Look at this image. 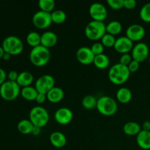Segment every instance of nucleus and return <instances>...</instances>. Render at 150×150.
I'll return each instance as SVG.
<instances>
[{
    "label": "nucleus",
    "instance_id": "412c9836",
    "mask_svg": "<svg viewBox=\"0 0 150 150\" xmlns=\"http://www.w3.org/2000/svg\"><path fill=\"white\" fill-rule=\"evenodd\" d=\"M34 81V76L30 72L23 71L19 73L18 78L17 79L18 84L22 87L31 86Z\"/></svg>",
    "mask_w": 150,
    "mask_h": 150
},
{
    "label": "nucleus",
    "instance_id": "f257e3e1",
    "mask_svg": "<svg viewBox=\"0 0 150 150\" xmlns=\"http://www.w3.org/2000/svg\"><path fill=\"white\" fill-rule=\"evenodd\" d=\"M130 75V72L127 66L117 63L111 66L108 76L111 83L116 85H121L128 80Z\"/></svg>",
    "mask_w": 150,
    "mask_h": 150
},
{
    "label": "nucleus",
    "instance_id": "6ab92c4d",
    "mask_svg": "<svg viewBox=\"0 0 150 150\" xmlns=\"http://www.w3.org/2000/svg\"><path fill=\"white\" fill-rule=\"evenodd\" d=\"M64 96V92L62 88L54 86L46 94L47 100L52 103H57L62 100Z\"/></svg>",
    "mask_w": 150,
    "mask_h": 150
},
{
    "label": "nucleus",
    "instance_id": "b1692460",
    "mask_svg": "<svg viewBox=\"0 0 150 150\" xmlns=\"http://www.w3.org/2000/svg\"><path fill=\"white\" fill-rule=\"evenodd\" d=\"M34 125L29 120H22L18 123L17 129L21 133L24 135L32 133Z\"/></svg>",
    "mask_w": 150,
    "mask_h": 150
},
{
    "label": "nucleus",
    "instance_id": "58836bf2",
    "mask_svg": "<svg viewBox=\"0 0 150 150\" xmlns=\"http://www.w3.org/2000/svg\"><path fill=\"white\" fill-rule=\"evenodd\" d=\"M47 99L46 95L45 94H41V93H38V96L36 98V102L38 103V104H42Z\"/></svg>",
    "mask_w": 150,
    "mask_h": 150
},
{
    "label": "nucleus",
    "instance_id": "1a4fd4ad",
    "mask_svg": "<svg viewBox=\"0 0 150 150\" xmlns=\"http://www.w3.org/2000/svg\"><path fill=\"white\" fill-rule=\"evenodd\" d=\"M32 23L38 29H47L52 23L51 13L42 10L37 11L32 17Z\"/></svg>",
    "mask_w": 150,
    "mask_h": 150
},
{
    "label": "nucleus",
    "instance_id": "bb28decb",
    "mask_svg": "<svg viewBox=\"0 0 150 150\" xmlns=\"http://www.w3.org/2000/svg\"><path fill=\"white\" fill-rule=\"evenodd\" d=\"M122 29V23L118 21H112L106 25V33L114 36L119 35L121 32Z\"/></svg>",
    "mask_w": 150,
    "mask_h": 150
},
{
    "label": "nucleus",
    "instance_id": "473e14b6",
    "mask_svg": "<svg viewBox=\"0 0 150 150\" xmlns=\"http://www.w3.org/2000/svg\"><path fill=\"white\" fill-rule=\"evenodd\" d=\"M104 48L105 47L103 46L101 42H96L95 43H93L91 46V50H92V53L94 54L95 56H98L100 55V54H103V51H104Z\"/></svg>",
    "mask_w": 150,
    "mask_h": 150
},
{
    "label": "nucleus",
    "instance_id": "0eeeda50",
    "mask_svg": "<svg viewBox=\"0 0 150 150\" xmlns=\"http://www.w3.org/2000/svg\"><path fill=\"white\" fill-rule=\"evenodd\" d=\"M21 90L17 82L7 80L0 86V96L6 101H13L18 97Z\"/></svg>",
    "mask_w": 150,
    "mask_h": 150
},
{
    "label": "nucleus",
    "instance_id": "f3484780",
    "mask_svg": "<svg viewBox=\"0 0 150 150\" xmlns=\"http://www.w3.org/2000/svg\"><path fill=\"white\" fill-rule=\"evenodd\" d=\"M50 142L56 148H62L67 144V138L64 133L59 131L53 132L49 137Z\"/></svg>",
    "mask_w": 150,
    "mask_h": 150
},
{
    "label": "nucleus",
    "instance_id": "79ce46f5",
    "mask_svg": "<svg viewBox=\"0 0 150 150\" xmlns=\"http://www.w3.org/2000/svg\"><path fill=\"white\" fill-rule=\"evenodd\" d=\"M40 133H41V128H40V127H35V126H34V128H33V130H32V134L33 135V136H39L40 134Z\"/></svg>",
    "mask_w": 150,
    "mask_h": 150
},
{
    "label": "nucleus",
    "instance_id": "20e7f679",
    "mask_svg": "<svg viewBox=\"0 0 150 150\" xmlns=\"http://www.w3.org/2000/svg\"><path fill=\"white\" fill-rule=\"evenodd\" d=\"M84 33L88 39L98 40L106 33V25L103 21H92L85 27Z\"/></svg>",
    "mask_w": 150,
    "mask_h": 150
},
{
    "label": "nucleus",
    "instance_id": "c756f323",
    "mask_svg": "<svg viewBox=\"0 0 150 150\" xmlns=\"http://www.w3.org/2000/svg\"><path fill=\"white\" fill-rule=\"evenodd\" d=\"M55 4L54 0H39L38 1V6L40 10L50 13L54 10Z\"/></svg>",
    "mask_w": 150,
    "mask_h": 150
},
{
    "label": "nucleus",
    "instance_id": "c85d7f7f",
    "mask_svg": "<svg viewBox=\"0 0 150 150\" xmlns=\"http://www.w3.org/2000/svg\"><path fill=\"white\" fill-rule=\"evenodd\" d=\"M51 20L52 23H57V24H60L65 21L67 18V15L65 12L62 10H55L51 13Z\"/></svg>",
    "mask_w": 150,
    "mask_h": 150
},
{
    "label": "nucleus",
    "instance_id": "cd10ccee",
    "mask_svg": "<svg viewBox=\"0 0 150 150\" xmlns=\"http://www.w3.org/2000/svg\"><path fill=\"white\" fill-rule=\"evenodd\" d=\"M97 103H98V100L93 95H90L83 97L81 100V104L83 107L87 110H91L96 108Z\"/></svg>",
    "mask_w": 150,
    "mask_h": 150
},
{
    "label": "nucleus",
    "instance_id": "9d476101",
    "mask_svg": "<svg viewBox=\"0 0 150 150\" xmlns=\"http://www.w3.org/2000/svg\"><path fill=\"white\" fill-rule=\"evenodd\" d=\"M131 56L133 60L139 63L145 61L149 55V49L148 45L144 42H138L133 46L131 51Z\"/></svg>",
    "mask_w": 150,
    "mask_h": 150
},
{
    "label": "nucleus",
    "instance_id": "423d86ee",
    "mask_svg": "<svg viewBox=\"0 0 150 150\" xmlns=\"http://www.w3.org/2000/svg\"><path fill=\"white\" fill-rule=\"evenodd\" d=\"M1 47L4 52L11 56L19 55L23 51V43L21 40L15 35H10L4 39Z\"/></svg>",
    "mask_w": 150,
    "mask_h": 150
},
{
    "label": "nucleus",
    "instance_id": "72a5a7b5",
    "mask_svg": "<svg viewBox=\"0 0 150 150\" xmlns=\"http://www.w3.org/2000/svg\"><path fill=\"white\" fill-rule=\"evenodd\" d=\"M124 0H108L107 4L114 10H120L124 7Z\"/></svg>",
    "mask_w": 150,
    "mask_h": 150
},
{
    "label": "nucleus",
    "instance_id": "a878e982",
    "mask_svg": "<svg viewBox=\"0 0 150 150\" xmlns=\"http://www.w3.org/2000/svg\"><path fill=\"white\" fill-rule=\"evenodd\" d=\"M26 40L28 45L32 46V48H35L41 45V35L34 31L30 32L26 36Z\"/></svg>",
    "mask_w": 150,
    "mask_h": 150
},
{
    "label": "nucleus",
    "instance_id": "393cba45",
    "mask_svg": "<svg viewBox=\"0 0 150 150\" xmlns=\"http://www.w3.org/2000/svg\"><path fill=\"white\" fill-rule=\"evenodd\" d=\"M93 64L98 68L105 69L109 66L110 59L108 56L105 55V54H100V55L95 56Z\"/></svg>",
    "mask_w": 150,
    "mask_h": 150
},
{
    "label": "nucleus",
    "instance_id": "2eb2a0df",
    "mask_svg": "<svg viewBox=\"0 0 150 150\" xmlns=\"http://www.w3.org/2000/svg\"><path fill=\"white\" fill-rule=\"evenodd\" d=\"M133 42L130 40L127 37L122 36L117 38L115 44H114V49L118 53L122 54H128L132 51L133 48Z\"/></svg>",
    "mask_w": 150,
    "mask_h": 150
},
{
    "label": "nucleus",
    "instance_id": "a211bd4d",
    "mask_svg": "<svg viewBox=\"0 0 150 150\" xmlns=\"http://www.w3.org/2000/svg\"><path fill=\"white\" fill-rule=\"evenodd\" d=\"M136 142L141 149H150V131L141 130L140 133L136 136Z\"/></svg>",
    "mask_w": 150,
    "mask_h": 150
},
{
    "label": "nucleus",
    "instance_id": "4be33fe9",
    "mask_svg": "<svg viewBox=\"0 0 150 150\" xmlns=\"http://www.w3.org/2000/svg\"><path fill=\"white\" fill-rule=\"evenodd\" d=\"M117 100L121 103H127L130 102L132 99V92L128 88L122 87L117 90Z\"/></svg>",
    "mask_w": 150,
    "mask_h": 150
},
{
    "label": "nucleus",
    "instance_id": "6e6552de",
    "mask_svg": "<svg viewBox=\"0 0 150 150\" xmlns=\"http://www.w3.org/2000/svg\"><path fill=\"white\" fill-rule=\"evenodd\" d=\"M55 85V80L51 75L45 74L42 75L38 78L35 82V86L38 93L45 94L46 95Z\"/></svg>",
    "mask_w": 150,
    "mask_h": 150
},
{
    "label": "nucleus",
    "instance_id": "f03ea898",
    "mask_svg": "<svg viewBox=\"0 0 150 150\" xmlns=\"http://www.w3.org/2000/svg\"><path fill=\"white\" fill-rule=\"evenodd\" d=\"M51 59L50 50L42 45L32 48L29 53V59L32 64L36 67H43L46 65Z\"/></svg>",
    "mask_w": 150,
    "mask_h": 150
},
{
    "label": "nucleus",
    "instance_id": "7ed1b4c3",
    "mask_svg": "<svg viewBox=\"0 0 150 150\" xmlns=\"http://www.w3.org/2000/svg\"><path fill=\"white\" fill-rule=\"evenodd\" d=\"M29 120L32 122L33 125L40 128L45 127L49 121L48 111L40 105L33 107L29 111Z\"/></svg>",
    "mask_w": 150,
    "mask_h": 150
},
{
    "label": "nucleus",
    "instance_id": "dca6fc26",
    "mask_svg": "<svg viewBox=\"0 0 150 150\" xmlns=\"http://www.w3.org/2000/svg\"><path fill=\"white\" fill-rule=\"evenodd\" d=\"M57 35L51 31H46L41 35V45L50 49L57 44Z\"/></svg>",
    "mask_w": 150,
    "mask_h": 150
},
{
    "label": "nucleus",
    "instance_id": "2f4dec72",
    "mask_svg": "<svg viewBox=\"0 0 150 150\" xmlns=\"http://www.w3.org/2000/svg\"><path fill=\"white\" fill-rule=\"evenodd\" d=\"M116 40L117 39L115 38V36L110 35V34L105 33L103 35V37L101 38V43L103 45L104 47L111 48V47L114 46Z\"/></svg>",
    "mask_w": 150,
    "mask_h": 150
},
{
    "label": "nucleus",
    "instance_id": "a19ab883",
    "mask_svg": "<svg viewBox=\"0 0 150 150\" xmlns=\"http://www.w3.org/2000/svg\"><path fill=\"white\" fill-rule=\"evenodd\" d=\"M142 129L143 130H146V131H150V121L144 122Z\"/></svg>",
    "mask_w": 150,
    "mask_h": 150
},
{
    "label": "nucleus",
    "instance_id": "ea45409f",
    "mask_svg": "<svg viewBox=\"0 0 150 150\" xmlns=\"http://www.w3.org/2000/svg\"><path fill=\"white\" fill-rule=\"evenodd\" d=\"M7 76V73H6L5 70L0 67V86L6 81Z\"/></svg>",
    "mask_w": 150,
    "mask_h": 150
},
{
    "label": "nucleus",
    "instance_id": "c9c22d12",
    "mask_svg": "<svg viewBox=\"0 0 150 150\" xmlns=\"http://www.w3.org/2000/svg\"><path fill=\"white\" fill-rule=\"evenodd\" d=\"M128 69L130 70V73H136L138 70L139 69V67H140V63L139 62L136 61V60H132L131 62L128 64Z\"/></svg>",
    "mask_w": 150,
    "mask_h": 150
},
{
    "label": "nucleus",
    "instance_id": "c03bdc74",
    "mask_svg": "<svg viewBox=\"0 0 150 150\" xmlns=\"http://www.w3.org/2000/svg\"><path fill=\"white\" fill-rule=\"evenodd\" d=\"M4 49H3L2 47L0 46V59H2V57H3V55H4Z\"/></svg>",
    "mask_w": 150,
    "mask_h": 150
},
{
    "label": "nucleus",
    "instance_id": "7c9ffc66",
    "mask_svg": "<svg viewBox=\"0 0 150 150\" xmlns=\"http://www.w3.org/2000/svg\"><path fill=\"white\" fill-rule=\"evenodd\" d=\"M139 16L143 21L150 23V2L143 5V7L141 8Z\"/></svg>",
    "mask_w": 150,
    "mask_h": 150
},
{
    "label": "nucleus",
    "instance_id": "e433bc0d",
    "mask_svg": "<svg viewBox=\"0 0 150 150\" xmlns=\"http://www.w3.org/2000/svg\"><path fill=\"white\" fill-rule=\"evenodd\" d=\"M124 7L127 10H132L136 7L137 2L135 0H124Z\"/></svg>",
    "mask_w": 150,
    "mask_h": 150
},
{
    "label": "nucleus",
    "instance_id": "39448f33",
    "mask_svg": "<svg viewBox=\"0 0 150 150\" xmlns=\"http://www.w3.org/2000/svg\"><path fill=\"white\" fill-rule=\"evenodd\" d=\"M97 109L102 115L110 117L117 113L118 105L115 100L109 96H103L98 100Z\"/></svg>",
    "mask_w": 150,
    "mask_h": 150
},
{
    "label": "nucleus",
    "instance_id": "5701e85b",
    "mask_svg": "<svg viewBox=\"0 0 150 150\" xmlns=\"http://www.w3.org/2000/svg\"><path fill=\"white\" fill-rule=\"evenodd\" d=\"M38 95V92L37 91L36 88L32 86L23 87L21 90V95L22 98L28 101L35 100Z\"/></svg>",
    "mask_w": 150,
    "mask_h": 150
},
{
    "label": "nucleus",
    "instance_id": "a18cd8bd",
    "mask_svg": "<svg viewBox=\"0 0 150 150\" xmlns=\"http://www.w3.org/2000/svg\"><path fill=\"white\" fill-rule=\"evenodd\" d=\"M149 64H150V55H149Z\"/></svg>",
    "mask_w": 150,
    "mask_h": 150
},
{
    "label": "nucleus",
    "instance_id": "37998d69",
    "mask_svg": "<svg viewBox=\"0 0 150 150\" xmlns=\"http://www.w3.org/2000/svg\"><path fill=\"white\" fill-rule=\"evenodd\" d=\"M10 57H11V55H10V54L4 52V55H3V57H2V59H4V61H7V60L10 59Z\"/></svg>",
    "mask_w": 150,
    "mask_h": 150
},
{
    "label": "nucleus",
    "instance_id": "4468645a",
    "mask_svg": "<svg viewBox=\"0 0 150 150\" xmlns=\"http://www.w3.org/2000/svg\"><path fill=\"white\" fill-rule=\"evenodd\" d=\"M73 118V111L68 108L63 107L56 111L54 114V119L58 124L66 125L71 122Z\"/></svg>",
    "mask_w": 150,
    "mask_h": 150
},
{
    "label": "nucleus",
    "instance_id": "ddd939ff",
    "mask_svg": "<svg viewBox=\"0 0 150 150\" xmlns=\"http://www.w3.org/2000/svg\"><path fill=\"white\" fill-rule=\"evenodd\" d=\"M76 55L78 61L81 64L84 65H89L93 63L95 57L91 48L86 46H82L79 48Z\"/></svg>",
    "mask_w": 150,
    "mask_h": 150
},
{
    "label": "nucleus",
    "instance_id": "f8f14e48",
    "mask_svg": "<svg viewBox=\"0 0 150 150\" xmlns=\"http://www.w3.org/2000/svg\"><path fill=\"white\" fill-rule=\"evenodd\" d=\"M125 34L126 37L134 42V41L142 40L144 38L146 32L143 26L138 23H133L127 27Z\"/></svg>",
    "mask_w": 150,
    "mask_h": 150
},
{
    "label": "nucleus",
    "instance_id": "f704fd0d",
    "mask_svg": "<svg viewBox=\"0 0 150 150\" xmlns=\"http://www.w3.org/2000/svg\"><path fill=\"white\" fill-rule=\"evenodd\" d=\"M132 60H133V58H132V56L130 54H122V56L120 57V62L119 63L123 64V65L128 66V64L131 62Z\"/></svg>",
    "mask_w": 150,
    "mask_h": 150
},
{
    "label": "nucleus",
    "instance_id": "9b49d317",
    "mask_svg": "<svg viewBox=\"0 0 150 150\" xmlns=\"http://www.w3.org/2000/svg\"><path fill=\"white\" fill-rule=\"evenodd\" d=\"M89 12L92 21H97L103 22L108 15L106 7L99 2L92 3L89 7Z\"/></svg>",
    "mask_w": 150,
    "mask_h": 150
},
{
    "label": "nucleus",
    "instance_id": "4c0bfd02",
    "mask_svg": "<svg viewBox=\"0 0 150 150\" xmlns=\"http://www.w3.org/2000/svg\"><path fill=\"white\" fill-rule=\"evenodd\" d=\"M19 73L16 70H11L7 74V78H8L9 81H17V79L18 78Z\"/></svg>",
    "mask_w": 150,
    "mask_h": 150
},
{
    "label": "nucleus",
    "instance_id": "aec40b11",
    "mask_svg": "<svg viewBox=\"0 0 150 150\" xmlns=\"http://www.w3.org/2000/svg\"><path fill=\"white\" fill-rule=\"evenodd\" d=\"M142 130L140 125L136 122H127L123 126V132L127 136H137Z\"/></svg>",
    "mask_w": 150,
    "mask_h": 150
}]
</instances>
